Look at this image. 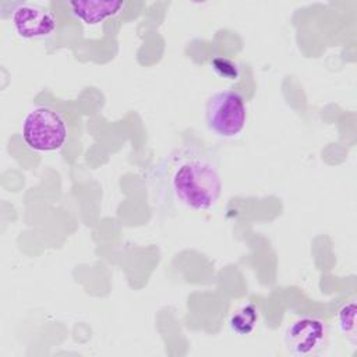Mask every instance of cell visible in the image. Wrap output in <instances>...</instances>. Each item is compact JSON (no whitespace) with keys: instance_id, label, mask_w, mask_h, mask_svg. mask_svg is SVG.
Wrapping results in <instances>:
<instances>
[{"instance_id":"9","label":"cell","mask_w":357,"mask_h":357,"mask_svg":"<svg viewBox=\"0 0 357 357\" xmlns=\"http://www.w3.org/2000/svg\"><path fill=\"white\" fill-rule=\"evenodd\" d=\"M211 67L220 78H225V79H229V81H236L240 77L238 66L234 61H231L230 59L216 56V57L212 59Z\"/></svg>"},{"instance_id":"3","label":"cell","mask_w":357,"mask_h":357,"mask_svg":"<svg viewBox=\"0 0 357 357\" xmlns=\"http://www.w3.org/2000/svg\"><path fill=\"white\" fill-rule=\"evenodd\" d=\"M247 120L245 100L233 89L216 91L205 106V124L211 132L222 138L238 135Z\"/></svg>"},{"instance_id":"4","label":"cell","mask_w":357,"mask_h":357,"mask_svg":"<svg viewBox=\"0 0 357 357\" xmlns=\"http://www.w3.org/2000/svg\"><path fill=\"white\" fill-rule=\"evenodd\" d=\"M328 326L317 317H298L287 325L283 333L286 350L293 356L318 354L326 344Z\"/></svg>"},{"instance_id":"5","label":"cell","mask_w":357,"mask_h":357,"mask_svg":"<svg viewBox=\"0 0 357 357\" xmlns=\"http://www.w3.org/2000/svg\"><path fill=\"white\" fill-rule=\"evenodd\" d=\"M11 24L24 39H45L57 28V18L49 8L32 3L18 4L11 14Z\"/></svg>"},{"instance_id":"1","label":"cell","mask_w":357,"mask_h":357,"mask_svg":"<svg viewBox=\"0 0 357 357\" xmlns=\"http://www.w3.org/2000/svg\"><path fill=\"white\" fill-rule=\"evenodd\" d=\"M158 202L204 212L215 206L222 192V177L213 158L185 145L172 151L155 167Z\"/></svg>"},{"instance_id":"6","label":"cell","mask_w":357,"mask_h":357,"mask_svg":"<svg viewBox=\"0 0 357 357\" xmlns=\"http://www.w3.org/2000/svg\"><path fill=\"white\" fill-rule=\"evenodd\" d=\"M73 15L86 25H98L105 20L117 15L123 8V1L103 0H75L67 3Z\"/></svg>"},{"instance_id":"2","label":"cell","mask_w":357,"mask_h":357,"mask_svg":"<svg viewBox=\"0 0 357 357\" xmlns=\"http://www.w3.org/2000/svg\"><path fill=\"white\" fill-rule=\"evenodd\" d=\"M68 130L59 112L38 106L26 113L21 126V137L28 148L38 152H54L64 146Z\"/></svg>"},{"instance_id":"8","label":"cell","mask_w":357,"mask_h":357,"mask_svg":"<svg viewBox=\"0 0 357 357\" xmlns=\"http://www.w3.org/2000/svg\"><path fill=\"white\" fill-rule=\"evenodd\" d=\"M356 312L357 305L356 300H350L344 303L337 311V326L339 331L353 343L357 340V329H356Z\"/></svg>"},{"instance_id":"7","label":"cell","mask_w":357,"mask_h":357,"mask_svg":"<svg viewBox=\"0 0 357 357\" xmlns=\"http://www.w3.org/2000/svg\"><path fill=\"white\" fill-rule=\"evenodd\" d=\"M259 312L252 303L243 304L229 318V328L238 336L250 335L258 325Z\"/></svg>"}]
</instances>
